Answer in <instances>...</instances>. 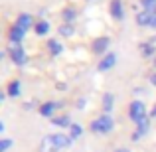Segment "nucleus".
<instances>
[{"instance_id": "9", "label": "nucleus", "mask_w": 156, "mask_h": 152, "mask_svg": "<svg viewBox=\"0 0 156 152\" xmlns=\"http://www.w3.org/2000/svg\"><path fill=\"white\" fill-rule=\"evenodd\" d=\"M55 107H59V103H44V105L40 107V113H42L44 117H51V113H53Z\"/></svg>"}, {"instance_id": "17", "label": "nucleus", "mask_w": 156, "mask_h": 152, "mask_svg": "<svg viewBox=\"0 0 156 152\" xmlns=\"http://www.w3.org/2000/svg\"><path fill=\"white\" fill-rule=\"evenodd\" d=\"M81 134H83V129L79 125H71V140L73 138H79Z\"/></svg>"}, {"instance_id": "20", "label": "nucleus", "mask_w": 156, "mask_h": 152, "mask_svg": "<svg viewBox=\"0 0 156 152\" xmlns=\"http://www.w3.org/2000/svg\"><path fill=\"white\" fill-rule=\"evenodd\" d=\"M12 146V140H8V138H4V140H0V152H6L8 148Z\"/></svg>"}, {"instance_id": "7", "label": "nucleus", "mask_w": 156, "mask_h": 152, "mask_svg": "<svg viewBox=\"0 0 156 152\" xmlns=\"http://www.w3.org/2000/svg\"><path fill=\"white\" fill-rule=\"evenodd\" d=\"M111 14H113V18H117V20L122 18V2L121 0H113V2H111Z\"/></svg>"}, {"instance_id": "14", "label": "nucleus", "mask_w": 156, "mask_h": 152, "mask_svg": "<svg viewBox=\"0 0 156 152\" xmlns=\"http://www.w3.org/2000/svg\"><path fill=\"white\" fill-rule=\"evenodd\" d=\"M51 122H53L55 126H71L69 117H55V118H51Z\"/></svg>"}, {"instance_id": "23", "label": "nucleus", "mask_w": 156, "mask_h": 152, "mask_svg": "<svg viewBox=\"0 0 156 152\" xmlns=\"http://www.w3.org/2000/svg\"><path fill=\"white\" fill-rule=\"evenodd\" d=\"M150 26H152L154 30H156V16H152V24H150Z\"/></svg>"}, {"instance_id": "27", "label": "nucleus", "mask_w": 156, "mask_h": 152, "mask_svg": "<svg viewBox=\"0 0 156 152\" xmlns=\"http://www.w3.org/2000/svg\"><path fill=\"white\" fill-rule=\"evenodd\" d=\"M154 63H156V61H154Z\"/></svg>"}, {"instance_id": "16", "label": "nucleus", "mask_w": 156, "mask_h": 152, "mask_svg": "<svg viewBox=\"0 0 156 152\" xmlns=\"http://www.w3.org/2000/svg\"><path fill=\"white\" fill-rule=\"evenodd\" d=\"M48 30H50V24L48 22H38L36 24V34L44 36V34H48Z\"/></svg>"}, {"instance_id": "21", "label": "nucleus", "mask_w": 156, "mask_h": 152, "mask_svg": "<svg viewBox=\"0 0 156 152\" xmlns=\"http://www.w3.org/2000/svg\"><path fill=\"white\" fill-rule=\"evenodd\" d=\"M152 51H154L152 46H150V44H144V48H142V53H144V55H150Z\"/></svg>"}, {"instance_id": "6", "label": "nucleus", "mask_w": 156, "mask_h": 152, "mask_svg": "<svg viewBox=\"0 0 156 152\" xmlns=\"http://www.w3.org/2000/svg\"><path fill=\"white\" fill-rule=\"evenodd\" d=\"M107 46H109V38H97L95 42H93V51L95 53H103L107 50Z\"/></svg>"}, {"instance_id": "19", "label": "nucleus", "mask_w": 156, "mask_h": 152, "mask_svg": "<svg viewBox=\"0 0 156 152\" xmlns=\"http://www.w3.org/2000/svg\"><path fill=\"white\" fill-rule=\"evenodd\" d=\"M63 18L67 20V22H71V20L75 18V10H71V8H67V10H63Z\"/></svg>"}, {"instance_id": "3", "label": "nucleus", "mask_w": 156, "mask_h": 152, "mask_svg": "<svg viewBox=\"0 0 156 152\" xmlns=\"http://www.w3.org/2000/svg\"><path fill=\"white\" fill-rule=\"evenodd\" d=\"M10 57H12V61H14L16 65H24L26 63V53H24V50L18 46V44L10 46Z\"/></svg>"}, {"instance_id": "22", "label": "nucleus", "mask_w": 156, "mask_h": 152, "mask_svg": "<svg viewBox=\"0 0 156 152\" xmlns=\"http://www.w3.org/2000/svg\"><path fill=\"white\" fill-rule=\"evenodd\" d=\"M142 4H144L146 8H150V6H154V4H156V0H142Z\"/></svg>"}, {"instance_id": "10", "label": "nucleus", "mask_w": 156, "mask_h": 152, "mask_svg": "<svg viewBox=\"0 0 156 152\" xmlns=\"http://www.w3.org/2000/svg\"><path fill=\"white\" fill-rule=\"evenodd\" d=\"M136 22L140 24V26H146V24H152V14H150L148 10L140 12V14L136 16Z\"/></svg>"}, {"instance_id": "4", "label": "nucleus", "mask_w": 156, "mask_h": 152, "mask_svg": "<svg viewBox=\"0 0 156 152\" xmlns=\"http://www.w3.org/2000/svg\"><path fill=\"white\" fill-rule=\"evenodd\" d=\"M50 140H51V144L55 146L57 150L67 148V146L71 144V136H65V134H51V136H50Z\"/></svg>"}, {"instance_id": "12", "label": "nucleus", "mask_w": 156, "mask_h": 152, "mask_svg": "<svg viewBox=\"0 0 156 152\" xmlns=\"http://www.w3.org/2000/svg\"><path fill=\"white\" fill-rule=\"evenodd\" d=\"M18 26H20V28H24V30H28V28L32 26V16H30V14H20V18H18Z\"/></svg>"}, {"instance_id": "5", "label": "nucleus", "mask_w": 156, "mask_h": 152, "mask_svg": "<svg viewBox=\"0 0 156 152\" xmlns=\"http://www.w3.org/2000/svg\"><path fill=\"white\" fill-rule=\"evenodd\" d=\"M115 61H117V55H115V53L105 55V59L99 63V71H107V69H111V67L115 65Z\"/></svg>"}, {"instance_id": "2", "label": "nucleus", "mask_w": 156, "mask_h": 152, "mask_svg": "<svg viewBox=\"0 0 156 152\" xmlns=\"http://www.w3.org/2000/svg\"><path fill=\"white\" fill-rule=\"evenodd\" d=\"M129 115H130V118H133L134 122H138L140 118H144L146 117V107H144V103H142V101H134L133 105H130Z\"/></svg>"}, {"instance_id": "11", "label": "nucleus", "mask_w": 156, "mask_h": 152, "mask_svg": "<svg viewBox=\"0 0 156 152\" xmlns=\"http://www.w3.org/2000/svg\"><path fill=\"white\" fill-rule=\"evenodd\" d=\"M113 105H115V97L111 95V93H105V97H103V111L109 113V111L113 109Z\"/></svg>"}, {"instance_id": "15", "label": "nucleus", "mask_w": 156, "mask_h": 152, "mask_svg": "<svg viewBox=\"0 0 156 152\" xmlns=\"http://www.w3.org/2000/svg\"><path fill=\"white\" fill-rule=\"evenodd\" d=\"M48 46H50V50H51L53 55H59L61 50H63V48H61V44H59V42H55V40H50V44H48Z\"/></svg>"}, {"instance_id": "25", "label": "nucleus", "mask_w": 156, "mask_h": 152, "mask_svg": "<svg viewBox=\"0 0 156 152\" xmlns=\"http://www.w3.org/2000/svg\"><path fill=\"white\" fill-rule=\"evenodd\" d=\"M115 152H130V150H126V148H119V150H115Z\"/></svg>"}, {"instance_id": "18", "label": "nucleus", "mask_w": 156, "mask_h": 152, "mask_svg": "<svg viewBox=\"0 0 156 152\" xmlns=\"http://www.w3.org/2000/svg\"><path fill=\"white\" fill-rule=\"evenodd\" d=\"M59 34H61V36H71V34H73V26H69V24H63V26L59 28Z\"/></svg>"}, {"instance_id": "13", "label": "nucleus", "mask_w": 156, "mask_h": 152, "mask_svg": "<svg viewBox=\"0 0 156 152\" xmlns=\"http://www.w3.org/2000/svg\"><path fill=\"white\" fill-rule=\"evenodd\" d=\"M8 95L10 97H18L20 95V83L18 81H12V83L8 85Z\"/></svg>"}, {"instance_id": "8", "label": "nucleus", "mask_w": 156, "mask_h": 152, "mask_svg": "<svg viewBox=\"0 0 156 152\" xmlns=\"http://www.w3.org/2000/svg\"><path fill=\"white\" fill-rule=\"evenodd\" d=\"M24 32H26V30H24V28H20L18 24H16V26H14V28L10 30V40H12L14 44H18L20 40L24 38Z\"/></svg>"}, {"instance_id": "24", "label": "nucleus", "mask_w": 156, "mask_h": 152, "mask_svg": "<svg viewBox=\"0 0 156 152\" xmlns=\"http://www.w3.org/2000/svg\"><path fill=\"white\" fill-rule=\"evenodd\" d=\"M150 81H152V85H156V73H154L152 77H150Z\"/></svg>"}, {"instance_id": "26", "label": "nucleus", "mask_w": 156, "mask_h": 152, "mask_svg": "<svg viewBox=\"0 0 156 152\" xmlns=\"http://www.w3.org/2000/svg\"><path fill=\"white\" fill-rule=\"evenodd\" d=\"M150 117H156V107L152 109V113H150Z\"/></svg>"}, {"instance_id": "1", "label": "nucleus", "mask_w": 156, "mask_h": 152, "mask_svg": "<svg viewBox=\"0 0 156 152\" xmlns=\"http://www.w3.org/2000/svg\"><path fill=\"white\" fill-rule=\"evenodd\" d=\"M113 118L109 117V115H103V117L95 118V121L91 122V130L93 133H99V134H105V133H111L113 130Z\"/></svg>"}]
</instances>
